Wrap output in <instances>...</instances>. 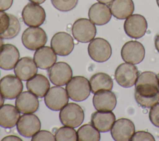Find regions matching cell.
I'll return each mask as SVG.
<instances>
[{"instance_id": "cell-1", "label": "cell", "mask_w": 159, "mask_h": 141, "mask_svg": "<svg viewBox=\"0 0 159 141\" xmlns=\"http://www.w3.org/2000/svg\"><path fill=\"white\" fill-rule=\"evenodd\" d=\"M135 99L139 106L150 108L159 101V84L157 76L152 71L140 73L135 83Z\"/></svg>"}, {"instance_id": "cell-2", "label": "cell", "mask_w": 159, "mask_h": 141, "mask_svg": "<svg viewBox=\"0 0 159 141\" xmlns=\"http://www.w3.org/2000/svg\"><path fill=\"white\" fill-rule=\"evenodd\" d=\"M66 90L71 99L78 102L84 101L90 94L89 81L84 76H75L66 83Z\"/></svg>"}, {"instance_id": "cell-3", "label": "cell", "mask_w": 159, "mask_h": 141, "mask_svg": "<svg viewBox=\"0 0 159 141\" xmlns=\"http://www.w3.org/2000/svg\"><path fill=\"white\" fill-rule=\"evenodd\" d=\"M59 118L64 125L76 128L83 122L84 114L83 109L80 105L70 102L60 110Z\"/></svg>"}, {"instance_id": "cell-4", "label": "cell", "mask_w": 159, "mask_h": 141, "mask_svg": "<svg viewBox=\"0 0 159 141\" xmlns=\"http://www.w3.org/2000/svg\"><path fill=\"white\" fill-rule=\"evenodd\" d=\"M74 38L78 42L87 43L91 42L96 34V28L93 22L86 18L77 19L71 29Z\"/></svg>"}, {"instance_id": "cell-5", "label": "cell", "mask_w": 159, "mask_h": 141, "mask_svg": "<svg viewBox=\"0 0 159 141\" xmlns=\"http://www.w3.org/2000/svg\"><path fill=\"white\" fill-rule=\"evenodd\" d=\"M47 42V35L40 27H30L22 35V42L24 47L31 50H36L44 46Z\"/></svg>"}, {"instance_id": "cell-6", "label": "cell", "mask_w": 159, "mask_h": 141, "mask_svg": "<svg viewBox=\"0 0 159 141\" xmlns=\"http://www.w3.org/2000/svg\"><path fill=\"white\" fill-rule=\"evenodd\" d=\"M69 96L66 90L58 86L49 88L44 97L45 105L52 111L61 110L68 102Z\"/></svg>"}, {"instance_id": "cell-7", "label": "cell", "mask_w": 159, "mask_h": 141, "mask_svg": "<svg viewBox=\"0 0 159 141\" xmlns=\"http://www.w3.org/2000/svg\"><path fill=\"white\" fill-rule=\"evenodd\" d=\"M139 76L137 68L132 63H124L119 65L115 71V79L121 86L127 88L135 83Z\"/></svg>"}, {"instance_id": "cell-8", "label": "cell", "mask_w": 159, "mask_h": 141, "mask_svg": "<svg viewBox=\"0 0 159 141\" xmlns=\"http://www.w3.org/2000/svg\"><path fill=\"white\" fill-rule=\"evenodd\" d=\"M89 57L95 61L104 62L111 56L112 48L109 43L102 38L93 39L88 47Z\"/></svg>"}, {"instance_id": "cell-9", "label": "cell", "mask_w": 159, "mask_h": 141, "mask_svg": "<svg viewBox=\"0 0 159 141\" xmlns=\"http://www.w3.org/2000/svg\"><path fill=\"white\" fill-rule=\"evenodd\" d=\"M125 34L133 39L143 37L147 29V22L140 14H132L126 18L124 24Z\"/></svg>"}, {"instance_id": "cell-10", "label": "cell", "mask_w": 159, "mask_h": 141, "mask_svg": "<svg viewBox=\"0 0 159 141\" xmlns=\"http://www.w3.org/2000/svg\"><path fill=\"white\" fill-rule=\"evenodd\" d=\"M48 75L53 84L57 86H63L71 79L73 71L68 63L59 61L55 63L48 68Z\"/></svg>"}, {"instance_id": "cell-11", "label": "cell", "mask_w": 159, "mask_h": 141, "mask_svg": "<svg viewBox=\"0 0 159 141\" xmlns=\"http://www.w3.org/2000/svg\"><path fill=\"white\" fill-rule=\"evenodd\" d=\"M22 17L24 22L30 27H39L45 20L44 9L38 4L28 3L22 11Z\"/></svg>"}, {"instance_id": "cell-12", "label": "cell", "mask_w": 159, "mask_h": 141, "mask_svg": "<svg viewBox=\"0 0 159 141\" xmlns=\"http://www.w3.org/2000/svg\"><path fill=\"white\" fill-rule=\"evenodd\" d=\"M121 57L123 60L127 63L134 65L138 64L144 58V47L138 41H129L124 43L122 47Z\"/></svg>"}, {"instance_id": "cell-13", "label": "cell", "mask_w": 159, "mask_h": 141, "mask_svg": "<svg viewBox=\"0 0 159 141\" xmlns=\"http://www.w3.org/2000/svg\"><path fill=\"white\" fill-rule=\"evenodd\" d=\"M22 89L23 83L16 75H8L0 80V93L6 99L16 98Z\"/></svg>"}, {"instance_id": "cell-14", "label": "cell", "mask_w": 159, "mask_h": 141, "mask_svg": "<svg viewBox=\"0 0 159 141\" xmlns=\"http://www.w3.org/2000/svg\"><path fill=\"white\" fill-rule=\"evenodd\" d=\"M41 127L39 118L32 113L24 114L20 117L17 123L18 132L25 137H32Z\"/></svg>"}, {"instance_id": "cell-15", "label": "cell", "mask_w": 159, "mask_h": 141, "mask_svg": "<svg viewBox=\"0 0 159 141\" xmlns=\"http://www.w3.org/2000/svg\"><path fill=\"white\" fill-rule=\"evenodd\" d=\"M50 45L55 53L60 56H66L71 53L75 45L73 37L65 32L56 33L51 39Z\"/></svg>"}, {"instance_id": "cell-16", "label": "cell", "mask_w": 159, "mask_h": 141, "mask_svg": "<svg viewBox=\"0 0 159 141\" xmlns=\"http://www.w3.org/2000/svg\"><path fill=\"white\" fill-rule=\"evenodd\" d=\"M135 133V125L129 119L120 118L114 122L111 129V135L116 141L130 140Z\"/></svg>"}, {"instance_id": "cell-17", "label": "cell", "mask_w": 159, "mask_h": 141, "mask_svg": "<svg viewBox=\"0 0 159 141\" xmlns=\"http://www.w3.org/2000/svg\"><path fill=\"white\" fill-rule=\"evenodd\" d=\"M93 102L97 111H112L116 106L117 99L114 93L111 91L100 90L94 93Z\"/></svg>"}, {"instance_id": "cell-18", "label": "cell", "mask_w": 159, "mask_h": 141, "mask_svg": "<svg viewBox=\"0 0 159 141\" xmlns=\"http://www.w3.org/2000/svg\"><path fill=\"white\" fill-rule=\"evenodd\" d=\"M15 104L18 111L22 114L36 112L39 107V102L34 94L30 91L21 92L16 98Z\"/></svg>"}, {"instance_id": "cell-19", "label": "cell", "mask_w": 159, "mask_h": 141, "mask_svg": "<svg viewBox=\"0 0 159 141\" xmlns=\"http://www.w3.org/2000/svg\"><path fill=\"white\" fill-rule=\"evenodd\" d=\"M20 54L16 46L10 43L3 44L0 47V68L9 70L16 66Z\"/></svg>"}, {"instance_id": "cell-20", "label": "cell", "mask_w": 159, "mask_h": 141, "mask_svg": "<svg viewBox=\"0 0 159 141\" xmlns=\"http://www.w3.org/2000/svg\"><path fill=\"white\" fill-rule=\"evenodd\" d=\"M88 16L89 20L94 24L102 25L109 22L112 13L107 5L101 2H96L89 9Z\"/></svg>"}, {"instance_id": "cell-21", "label": "cell", "mask_w": 159, "mask_h": 141, "mask_svg": "<svg viewBox=\"0 0 159 141\" xmlns=\"http://www.w3.org/2000/svg\"><path fill=\"white\" fill-rule=\"evenodd\" d=\"M14 71L21 80L27 81L37 73L38 68L32 58L25 57L18 60L14 66Z\"/></svg>"}, {"instance_id": "cell-22", "label": "cell", "mask_w": 159, "mask_h": 141, "mask_svg": "<svg viewBox=\"0 0 159 141\" xmlns=\"http://www.w3.org/2000/svg\"><path fill=\"white\" fill-rule=\"evenodd\" d=\"M116 121V116L111 111L94 112L91 115V124L99 132L109 131Z\"/></svg>"}, {"instance_id": "cell-23", "label": "cell", "mask_w": 159, "mask_h": 141, "mask_svg": "<svg viewBox=\"0 0 159 141\" xmlns=\"http://www.w3.org/2000/svg\"><path fill=\"white\" fill-rule=\"evenodd\" d=\"M34 60L38 68L47 70L56 62L57 55L52 47L43 46L36 50L34 55Z\"/></svg>"}, {"instance_id": "cell-24", "label": "cell", "mask_w": 159, "mask_h": 141, "mask_svg": "<svg viewBox=\"0 0 159 141\" xmlns=\"http://www.w3.org/2000/svg\"><path fill=\"white\" fill-rule=\"evenodd\" d=\"M20 118V112L13 105L6 104L0 107V126L7 129L12 128Z\"/></svg>"}, {"instance_id": "cell-25", "label": "cell", "mask_w": 159, "mask_h": 141, "mask_svg": "<svg viewBox=\"0 0 159 141\" xmlns=\"http://www.w3.org/2000/svg\"><path fill=\"white\" fill-rule=\"evenodd\" d=\"M26 87L29 91L39 98L45 96L50 88V83L46 76L41 74H36L27 80Z\"/></svg>"}, {"instance_id": "cell-26", "label": "cell", "mask_w": 159, "mask_h": 141, "mask_svg": "<svg viewBox=\"0 0 159 141\" xmlns=\"http://www.w3.org/2000/svg\"><path fill=\"white\" fill-rule=\"evenodd\" d=\"M112 15L117 19H124L132 15L134 11L132 0H113L110 4Z\"/></svg>"}, {"instance_id": "cell-27", "label": "cell", "mask_w": 159, "mask_h": 141, "mask_svg": "<svg viewBox=\"0 0 159 141\" xmlns=\"http://www.w3.org/2000/svg\"><path fill=\"white\" fill-rule=\"evenodd\" d=\"M91 91L95 93L100 90L111 91L113 87L111 77L104 73H97L93 75L89 80Z\"/></svg>"}, {"instance_id": "cell-28", "label": "cell", "mask_w": 159, "mask_h": 141, "mask_svg": "<svg viewBox=\"0 0 159 141\" xmlns=\"http://www.w3.org/2000/svg\"><path fill=\"white\" fill-rule=\"evenodd\" d=\"M78 141H99L100 133L92 124H84L77 130Z\"/></svg>"}, {"instance_id": "cell-29", "label": "cell", "mask_w": 159, "mask_h": 141, "mask_svg": "<svg viewBox=\"0 0 159 141\" xmlns=\"http://www.w3.org/2000/svg\"><path fill=\"white\" fill-rule=\"evenodd\" d=\"M55 140L57 141H76L78 136L76 131L73 128L68 126L61 127L58 129L55 134Z\"/></svg>"}, {"instance_id": "cell-30", "label": "cell", "mask_w": 159, "mask_h": 141, "mask_svg": "<svg viewBox=\"0 0 159 141\" xmlns=\"http://www.w3.org/2000/svg\"><path fill=\"white\" fill-rule=\"evenodd\" d=\"M10 24L7 30L0 36L4 39H11L16 37L20 30V24L18 19L14 15L9 14Z\"/></svg>"}, {"instance_id": "cell-31", "label": "cell", "mask_w": 159, "mask_h": 141, "mask_svg": "<svg viewBox=\"0 0 159 141\" xmlns=\"http://www.w3.org/2000/svg\"><path fill=\"white\" fill-rule=\"evenodd\" d=\"M52 5L60 11L66 12L74 9L78 0H51Z\"/></svg>"}, {"instance_id": "cell-32", "label": "cell", "mask_w": 159, "mask_h": 141, "mask_svg": "<svg viewBox=\"0 0 159 141\" xmlns=\"http://www.w3.org/2000/svg\"><path fill=\"white\" fill-rule=\"evenodd\" d=\"M32 141H42V140H55V137L52 133L48 130H39L32 137Z\"/></svg>"}, {"instance_id": "cell-33", "label": "cell", "mask_w": 159, "mask_h": 141, "mask_svg": "<svg viewBox=\"0 0 159 141\" xmlns=\"http://www.w3.org/2000/svg\"><path fill=\"white\" fill-rule=\"evenodd\" d=\"M131 141H143V140H148V141H154L155 139L153 136L149 132L140 130L137 132H135L132 137L130 139Z\"/></svg>"}, {"instance_id": "cell-34", "label": "cell", "mask_w": 159, "mask_h": 141, "mask_svg": "<svg viewBox=\"0 0 159 141\" xmlns=\"http://www.w3.org/2000/svg\"><path fill=\"white\" fill-rule=\"evenodd\" d=\"M149 119L155 126L159 127V102L156 103L150 107Z\"/></svg>"}, {"instance_id": "cell-35", "label": "cell", "mask_w": 159, "mask_h": 141, "mask_svg": "<svg viewBox=\"0 0 159 141\" xmlns=\"http://www.w3.org/2000/svg\"><path fill=\"white\" fill-rule=\"evenodd\" d=\"M10 24L9 14L0 11V35L4 33L8 29Z\"/></svg>"}, {"instance_id": "cell-36", "label": "cell", "mask_w": 159, "mask_h": 141, "mask_svg": "<svg viewBox=\"0 0 159 141\" xmlns=\"http://www.w3.org/2000/svg\"><path fill=\"white\" fill-rule=\"evenodd\" d=\"M13 3V0H0V11H4L9 9Z\"/></svg>"}, {"instance_id": "cell-37", "label": "cell", "mask_w": 159, "mask_h": 141, "mask_svg": "<svg viewBox=\"0 0 159 141\" xmlns=\"http://www.w3.org/2000/svg\"><path fill=\"white\" fill-rule=\"evenodd\" d=\"M2 140H4V141H6V140H9V141H12V140H18V141H22V139L16 136V135H7L5 137H4Z\"/></svg>"}, {"instance_id": "cell-38", "label": "cell", "mask_w": 159, "mask_h": 141, "mask_svg": "<svg viewBox=\"0 0 159 141\" xmlns=\"http://www.w3.org/2000/svg\"><path fill=\"white\" fill-rule=\"evenodd\" d=\"M155 45L157 50L159 52V34H158L155 39Z\"/></svg>"}, {"instance_id": "cell-39", "label": "cell", "mask_w": 159, "mask_h": 141, "mask_svg": "<svg viewBox=\"0 0 159 141\" xmlns=\"http://www.w3.org/2000/svg\"><path fill=\"white\" fill-rule=\"evenodd\" d=\"M31 2H33V3H35V4H42L43 3V2L45 1V0H29Z\"/></svg>"}, {"instance_id": "cell-40", "label": "cell", "mask_w": 159, "mask_h": 141, "mask_svg": "<svg viewBox=\"0 0 159 141\" xmlns=\"http://www.w3.org/2000/svg\"><path fill=\"white\" fill-rule=\"evenodd\" d=\"M99 2H101L103 4H110L113 0H97Z\"/></svg>"}, {"instance_id": "cell-41", "label": "cell", "mask_w": 159, "mask_h": 141, "mask_svg": "<svg viewBox=\"0 0 159 141\" xmlns=\"http://www.w3.org/2000/svg\"><path fill=\"white\" fill-rule=\"evenodd\" d=\"M4 98L2 96V95L0 93V107L4 104Z\"/></svg>"}, {"instance_id": "cell-42", "label": "cell", "mask_w": 159, "mask_h": 141, "mask_svg": "<svg viewBox=\"0 0 159 141\" xmlns=\"http://www.w3.org/2000/svg\"><path fill=\"white\" fill-rule=\"evenodd\" d=\"M3 45V40H2V38L0 36V47Z\"/></svg>"}, {"instance_id": "cell-43", "label": "cell", "mask_w": 159, "mask_h": 141, "mask_svg": "<svg viewBox=\"0 0 159 141\" xmlns=\"http://www.w3.org/2000/svg\"><path fill=\"white\" fill-rule=\"evenodd\" d=\"M157 1V5L159 7V0H156Z\"/></svg>"}, {"instance_id": "cell-44", "label": "cell", "mask_w": 159, "mask_h": 141, "mask_svg": "<svg viewBox=\"0 0 159 141\" xmlns=\"http://www.w3.org/2000/svg\"><path fill=\"white\" fill-rule=\"evenodd\" d=\"M157 78H158V84H159V73L157 75Z\"/></svg>"}]
</instances>
